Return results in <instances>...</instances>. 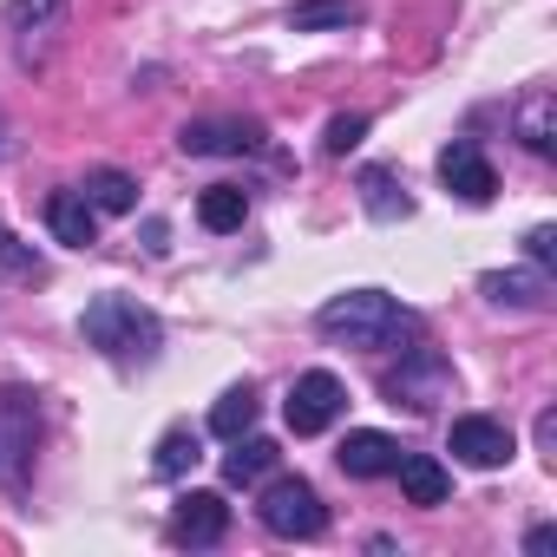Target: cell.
I'll list each match as a JSON object with an SVG mask.
<instances>
[{
    "label": "cell",
    "mask_w": 557,
    "mask_h": 557,
    "mask_svg": "<svg viewBox=\"0 0 557 557\" xmlns=\"http://www.w3.org/2000/svg\"><path fill=\"white\" fill-rule=\"evenodd\" d=\"M537 446H544V459H557V413L550 407L537 413Z\"/></svg>",
    "instance_id": "cell-27"
},
{
    "label": "cell",
    "mask_w": 557,
    "mask_h": 557,
    "mask_svg": "<svg viewBox=\"0 0 557 557\" xmlns=\"http://www.w3.org/2000/svg\"><path fill=\"white\" fill-rule=\"evenodd\" d=\"M86 348H99L112 368H151L164 348V322L138 302V296H92L79 315Z\"/></svg>",
    "instance_id": "cell-1"
},
{
    "label": "cell",
    "mask_w": 557,
    "mask_h": 557,
    "mask_svg": "<svg viewBox=\"0 0 557 557\" xmlns=\"http://www.w3.org/2000/svg\"><path fill=\"white\" fill-rule=\"evenodd\" d=\"M197 459H203V440H197V426H171V433L151 446V472H158V479H184Z\"/></svg>",
    "instance_id": "cell-21"
},
{
    "label": "cell",
    "mask_w": 557,
    "mask_h": 557,
    "mask_svg": "<svg viewBox=\"0 0 557 557\" xmlns=\"http://www.w3.org/2000/svg\"><path fill=\"white\" fill-rule=\"evenodd\" d=\"M518 138H524V151H537V158L557 151V132H550V92H531V99L518 106Z\"/></svg>",
    "instance_id": "cell-23"
},
{
    "label": "cell",
    "mask_w": 557,
    "mask_h": 557,
    "mask_svg": "<svg viewBox=\"0 0 557 557\" xmlns=\"http://www.w3.org/2000/svg\"><path fill=\"white\" fill-rule=\"evenodd\" d=\"M381 394L394 400V407H413V413H433L446 394H453V361L440 355V348H407L400 355V368H387L381 374Z\"/></svg>",
    "instance_id": "cell-5"
},
{
    "label": "cell",
    "mask_w": 557,
    "mask_h": 557,
    "mask_svg": "<svg viewBox=\"0 0 557 557\" xmlns=\"http://www.w3.org/2000/svg\"><path fill=\"white\" fill-rule=\"evenodd\" d=\"M86 203L99 210V216H132L138 210V177L132 171H119V164H99V171H86Z\"/></svg>",
    "instance_id": "cell-15"
},
{
    "label": "cell",
    "mask_w": 557,
    "mask_h": 557,
    "mask_svg": "<svg viewBox=\"0 0 557 557\" xmlns=\"http://www.w3.org/2000/svg\"><path fill=\"white\" fill-rule=\"evenodd\" d=\"M342 472L348 479H387L394 466H400V440H387V433H374V426H361V433H348L342 440Z\"/></svg>",
    "instance_id": "cell-13"
},
{
    "label": "cell",
    "mask_w": 557,
    "mask_h": 557,
    "mask_svg": "<svg viewBox=\"0 0 557 557\" xmlns=\"http://www.w3.org/2000/svg\"><path fill=\"white\" fill-rule=\"evenodd\" d=\"M524 256H531V269H550V256H557V230H550V223L524 230Z\"/></svg>",
    "instance_id": "cell-26"
},
{
    "label": "cell",
    "mask_w": 557,
    "mask_h": 557,
    "mask_svg": "<svg viewBox=\"0 0 557 557\" xmlns=\"http://www.w3.org/2000/svg\"><path fill=\"white\" fill-rule=\"evenodd\" d=\"M361 138H368V119H361V112H335L329 132H322V151H329V158H348Z\"/></svg>",
    "instance_id": "cell-25"
},
{
    "label": "cell",
    "mask_w": 557,
    "mask_h": 557,
    "mask_svg": "<svg viewBox=\"0 0 557 557\" xmlns=\"http://www.w3.org/2000/svg\"><path fill=\"white\" fill-rule=\"evenodd\" d=\"M315 329L342 348H394V342H413L420 335V315L400 309L387 289H348L335 302H322Z\"/></svg>",
    "instance_id": "cell-2"
},
{
    "label": "cell",
    "mask_w": 557,
    "mask_h": 557,
    "mask_svg": "<svg viewBox=\"0 0 557 557\" xmlns=\"http://www.w3.org/2000/svg\"><path fill=\"white\" fill-rule=\"evenodd\" d=\"M440 184H446L459 203H492V197H498V171H492V158L479 151V138H453V145L440 151Z\"/></svg>",
    "instance_id": "cell-9"
},
{
    "label": "cell",
    "mask_w": 557,
    "mask_h": 557,
    "mask_svg": "<svg viewBox=\"0 0 557 557\" xmlns=\"http://www.w3.org/2000/svg\"><path fill=\"white\" fill-rule=\"evenodd\" d=\"M275 440H262V433H236L230 440V453H223V485H256L262 472H275Z\"/></svg>",
    "instance_id": "cell-16"
},
{
    "label": "cell",
    "mask_w": 557,
    "mask_h": 557,
    "mask_svg": "<svg viewBox=\"0 0 557 557\" xmlns=\"http://www.w3.org/2000/svg\"><path fill=\"white\" fill-rule=\"evenodd\" d=\"M40 275H47L40 249H34V243H21L8 223H0V283H40Z\"/></svg>",
    "instance_id": "cell-22"
},
{
    "label": "cell",
    "mask_w": 557,
    "mask_h": 557,
    "mask_svg": "<svg viewBox=\"0 0 557 557\" xmlns=\"http://www.w3.org/2000/svg\"><path fill=\"white\" fill-rule=\"evenodd\" d=\"M446 453H453L459 466H472V472H498V466L518 453V440H511V426L492 420V413H459L453 433H446Z\"/></svg>",
    "instance_id": "cell-7"
},
{
    "label": "cell",
    "mask_w": 557,
    "mask_h": 557,
    "mask_svg": "<svg viewBox=\"0 0 557 557\" xmlns=\"http://www.w3.org/2000/svg\"><path fill=\"white\" fill-rule=\"evenodd\" d=\"M197 223H203L210 236L243 230V223H249V190H243V184H210V190L197 197Z\"/></svg>",
    "instance_id": "cell-18"
},
{
    "label": "cell",
    "mask_w": 557,
    "mask_h": 557,
    "mask_svg": "<svg viewBox=\"0 0 557 557\" xmlns=\"http://www.w3.org/2000/svg\"><path fill=\"white\" fill-rule=\"evenodd\" d=\"M256 518L269 537H322L329 531V505L315 498L309 479H269L256 498Z\"/></svg>",
    "instance_id": "cell-4"
},
{
    "label": "cell",
    "mask_w": 557,
    "mask_h": 557,
    "mask_svg": "<svg viewBox=\"0 0 557 557\" xmlns=\"http://www.w3.org/2000/svg\"><path fill=\"white\" fill-rule=\"evenodd\" d=\"M223 531H230L223 492H184L177 511H171V524H164V537H171L177 550H210V544H223Z\"/></svg>",
    "instance_id": "cell-8"
},
{
    "label": "cell",
    "mask_w": 557,
    "mask_h": 557,
    "mask_svg": "<svg viewBox=\"0 0 557 557\" xmlns=\"http://www.w3.org/2000/svg\"><path fill=\"white\" fill-rule=\"evenodd\" d=\"M40 453V394L27 387H0V485L27 492Z\"/></svg>",
    "instance_id": "cell-3"
},
{
    "label": "cell",
    "mask_w": 557,
    "mask_h": 557,
    "mask_svg": "<svg viewBox=\"0 0 557 557\" xmlns=\"http://www.w3.org/2000/svg\"><path fill=\"white\" fill-rule=\"evenodd\" d=\"M361 21H368L361 0H302V8H289L296 34H335V27H361Z\"/></svg>",
    "instance_id": "cell-19"
},
{
    "label": "cell",
    "mask_w": 557,
    "mask_h": 557,
    "mask_svg": "<svg viewBox=\"0 0 557 557\" xmlns=\"http://www.w3.org/2000/svg\"><path fill=\"white\" fill-rule=\"evenodd\" d=\"M262 125L256 119H190L184 132H177V145L190 151V158H243V151H262Z\"/></svg>",
    "instance_id": "cell-10"
},
{
    "label": "cell",
    "mask_w": 557,
    "mask_h": 557,
    "mask_svg": "<svg viewBox=\"0 0 557 557\" xmlns=\"http://www.w3.org/2000/svg\"><path fill=\"white\" fill-rule=\"evenodd\" d=\"M47 230H53L66 249H92V243H99V210L86 203V190H53V197H47Z\"/></svg>",
    "instance_id": "cell-12"
},
{
    "label": "cell",
    "mask_w": 557,
    "mask_h": 557,
    "mask_svg": "<svg viewBox=\"0 0 557 557\" xmlns=\"http://www.w3.org/2000/svg\"><path fill=\"white\" fill-rule=\"evenodd\" d=\"M256 413H262L256 387H249V381H236V387L210 407V433H216V440H236V433H249V426H256Z\"/></svg>",
    "instance_id": "cell-20"
},
{
    "label": "cell",
    "mask_w": 557,
    "mask_h": 557,
    "mask_svg": "<svg viewBox=\"0 0 557 557\" xmlns=\"http://www.w3.org/2000/svg\"><path fill=\"white\" fill-rule=\"evenodd\" d=\"M400 492L413 498V505H446V492H453V472L433 459V453H400Z\"/></svg>",
    "instance_id": "cell-17"
},
{
    "label": "cell",
    "mask_w": 557,
    "mask_h": 557,
    "mask_svg": "<svg viewBox=\"0 0 557 557\" xmlns=\"http://www.w3.org/2000/svg\"><path fill=\"white\" fill-rule=\"evenodd\" d=\"M550 544H557V524H531V531H524V550H531V557H544Z\"/></svg>",
    "instance_id": "cell-28"
},
{
    "label": "cell",
    "mask_w": 557,
    "mask_h": 557,
    "mask_svg": "<svg viewBox=\"0 0 557 557\" xmlns=\"http://www.w3.org/2000/svg\"><path fill=\"white\" fill-rule=\"evenodd\" d=\"M14 151V125H8V112H0V158Z\"/></svg>",
    "instance_id": "cell-29"
},
{
    "label": "cell",
    "mask_w": 557,
    "mask_h": 557,
    "mask_svg": "<svg viewBox=\"0 0 557 557\" xmlns=\"http://www.w3.org/2000/svg\"><path fill=\"white\" fill-rule=\"evenodd\" d=\"M342 413H348V387H342V374H329V368L296 374V387H289V400H283V420H289V433H296V440L329 433Z\"/></svg>",
    "instance_id": "cell-6"
},
{
    "label": "cell",
    "mask_w": 557,
    "mask_h": 557,
    "mask_svg": "<svg viewBox=\"0 0 557 557\" xmlns=\"http://www.w3.org/2000/svg\"><path fill=\"white\" fill-rule=\"evenodd\" d=\"M66 14V0H8V27L34 47V34H53Z\"/></svg>",
    "instance_id": "cell-24"
},
{
    "label": "cell",
    "mask_w": 557,
    "mask_h": 557,
    "mask_svg": "<svg viewBox=\"0 0 557 557\" xmlns=\"http://www.w3.org/2000/svg\"><path fill=\"white\" fill-rule=\"evenodd\" d=\"M355 190H361V210H368L374 223H407V216H413V197H407V184H400L387 164H368V171L355 177Z\"/></svg>",
    "instance_id": "cell-14"
},
{
    "label": "cell",
    "mask_w": 557,
    "mask_h": 557,
    "mask_svg": "<svg viewBox=\"0 0 557 557\" xmlns=\"http://www.w3.org/2000/svg\"><path fill=\"white\" fill-rule=\"evenodd\" d=\"M479 296L498 302V309H544L550 302V275L544 269H485Z\"/></svg>",
    "instance_id": "cell-11"
}]
</instances>
